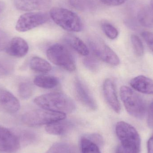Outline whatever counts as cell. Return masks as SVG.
<instances>
[{"instance_id":"6da1fadb","label":"cell","mask_w":153,"mask_h":153,"mask_svg":"<svg viewBox=\"0 0 153 153\" xmlns=\"http://www.w3.org/2000/svg\"><path fill=\"white\" fill-rule=\"evenodd\" d=\"M116 134L120 141V145L116 153H140L141 140L136 129L124 121L118 122L116 127Z\"/></svg>"},{"instance_id":"7a4b0ae2","label":"cell","mask_w":153,"mask_h":153,"mask_svg":"<svg viewBox=\"0 0 153 153\" xmlns=\"http://www.w3.org/2000/svg\"><path fill=\"white\" fill-rule=\"evenodd\" d=\"M34 103L40 108L61 113H71L75 109V104L71 98L60 92L50 93L36 97Z\"/></svg>"},{"instance_id":"3957f363","label":"cell","mask_w":153,"mask_h":153,"mask_svg":"<svg viewBox=\"0 0 153 153\" xmlns=\"http://www.w3.org/2000/svg\"><path fill=\"white\" fill-rule=\"evenodd\" d=\"M120 96L129 115L136 118H143L146 114V103L139 94L124 85L120 88Z\"/></svg>"},{"instance_id":"277c9868","label":"cell","mask_w":153,"mask_h":153,"mask_svg":"<svg viewBox=\"0 0 153 153\" xmlns=\"http://www.w3.org/2000/svg\"><path fill=\"white\" fill-rule=\"evenodd\" d=\"M49 15L55 23L67 31L80 32L83 28L80 17L70 10L54 7L51 9Z\"/></svg>"},{"instance_id":"5b68a950","label":"cell","mask_w":153,"mask_h":153,"mask_svg":"<svg viewBox=\"0 0 153 153\" xmlns=\"http://www.w3.org/2000/svg\"><path fill=\"white\" fill-rule=\"evenodd\" d=\"M66 114L44 109L32 110L22 116L24 124L30 127L48 125L58 120L65 119Z\"/></svg>"},{"instance_id":"8992f818","label":"cell","mask_w":153,"mask_h":153,"mask_svg":"<svg viewBox=\"0 0 153 153\" xmlns=\"http://www.w3.org/2000/svg\"><path fill=\"white\" fill-rule=\"evenodd\" d=\"M48 60L54 64L70 72L76 69L75 60L71 53L64 45L56 44L47 51Z\"/></svg>"},{"instance_id":"52a82bcc","label":"cell","mask_w":153,"mask_h":153,"mask_svg":"<svg viewBox=\"0 0 153 153\" xmlns=\"http://www.w3.org/2000/svg\"><path fill=\"white\" fill-rule=\"evenodd\" d=\"M88 44L94 54L100 60L112 66H117L120 60L117 54L101 39L96 36L88 38Z\"/></svg>"},{"instance_id":"ba28073f","label":"cell","mask_w":153,"mask_h":153,"mask_svg":"<svg viewBox=\"0 0 153 153\" xmlns=\"http://www.w3.org/2000/svg\"><path fill=\"white\" fill-rule=\"evenodd\" d=\"M49 18L50 15L45 12L27 13L19 17L15 28L19 32H26L45 24Z\"/></svg>"},{"instance_id":"9c48e42d","label":"cell","mask_w":153,"mask_h":153,"mask_svg":"<svg viewBox=\"0 0 153 153\" xmlns=\"http://www.w3.org/2000/svg\"><path fill=\"white\" fill-rule=\"evenodd\" d=\"M20 147V142L17 136L10 129L0 126V152L13 153Z\"/></svg>"},{"instance_id":"30bf717a","label":"cell","mask_w":153,"mask_h":153,"mask_svg":"<svg viewBox=\"0 0 153 153\" xmlns=\"http://www.w3.org/2000/svg\"><path fill=\"white\" fill-rule=\"evenodd\" d=\"M0 107L6 112L13 113L19 111L20 108V103L11 93L0 88Z\"/></svg>"},{"instance_id":"8fae6325","label":"cell","mask_w":153,"mask_h":153,"mask_svg":"<svg viewBox=\"0 0 153 153\" xmlns=\"http://www.w3.org/2000/svg\"><path fill=\"white\" fill-rule=\"evenodd\" d=\"M75 93L78 100L87 108L92 110L97 109V106L94 99L86 86L79 79L76 78L74 83Z\"/></svg>"},{"instance_id":"7c38bea8","label":"cell","mask_w":153,"mask_h":153,"mask_svg":"<svg viewBox=\"0 0 153 153\" xmlns=\"http://www.w3.org/2000/svg\"><path fill=\"white\" fill-rule=\"evenodd\" d=\"M6 53L13 57L21 58L25 56L29 50L27 42L22 38L16 37L10 40L5 48Z\"/></svg>"},{"instance_id":"4fadbf2b","label":"cell","mask_w":153,"mask_h":153,"mask_svg":"<svg viewBox=\"0 0 153 153\" xmlns=\"http://www.w3.org/2000/svg\"><path fill=\"white\" fill-rule=\"evenodd\" d=\"M103 91L105 100L109 105L115 112L120 113L121 110L120 103L118 99L115 85L110 79H107L104 81Z\"/></svg>"},{"instance_id":"5bb4252c","label":"cell","mask_w":153,"mask_h":153,"mask_svg":"<svg viewBox=\"0 0 153 153\" xmlns=\"http://www.w3.org/2000/svg\"><path fill=\"white\" fill-rule=\"evenodd\" d=\"M15 7L20 10L31 11L48 9L51 0H14Z\"/></svg>"},{"instance_id":"9a60e30c","label":"cell","mask_w":153,"mask_h":153,"mask_svg":"<svg viewBox=\"0 0 153 153\" xmlns=\"http://www.w3.org/2000/svg\"><path fill=\"white\" fill-rule=\"evenodd\" d=\"M130 85L139 92L147 94H153V80L150 77L139 75L131 79Z\"/></svg>"},{"instance_id":"2e32d148","label":"cell","mask_w":153,"mask_h":153,"mask_svg":"<svg viewBox=\"0 0 153 153\" xmlns=\"http://www.w3.org/2000/svg\"><path fill=\"white\" fill-rule=\"evenodd\" d=\"M71 122L65 119L47 125L46 130L48 133L54 135H61L65 134L72 127Z\"/></svg>"},{"instance_id":"e0dca14e","label":"cell","mask_w":153,"mask_h":153,"mask_svg":"<svg viewBox=\"0 0 153 153\" xmlns=\"http://www.w3.org/2000/svg\"><path fill=\"white\" fill-rule=\"evenodd\" d=\"M64 40L79 54L85 56L89 55L90 51L87 46L79 38L74 35L68 34L65 36Z\"/></svg>"},{"instance_id":"ac0fdd59","label":"cell","mask_w":153,"mask_h":153,"mask_svg":"<svg viewBox=\"0 0 153 153\" xmlns=\"http://www.w3.org/2000/svg\"><path fill=\"white\" fill-rule=\"evenodd\" d=\"M34 83L36 86L44 89H52L58 85V79L49 75H39L35 77Z\"/></svg>"},{"instance_id":"d6986e66","label":"cell","mask_w":153,"mask_h":153,"mask_svg":"<svg viewBox=\"0 0 153 153\" xmlns=\"http://www.w3.org/2000/svg\"><path fill=\"white\" fill-rule=\"evenodd\" d=\"M30 67L31 70L42 73H46L52 70V66L49 63L37 56L31 58L30 62Z\"/></svg>"},{"instance_id":"ffe728a7","label":"cell","mask_w":153,"mask_h":153,"mask_svg":"<svg viewBox=\"0 0 153 153\" xmlns=\"http://www.w3.org/2000/svg\"><path fill=\"white\" fill-rule=\"evenodd\" d=\"M69 1L73 7L81 11H93L97 7L95 0H69Z\"/></svg>"},{"instance_id":"44dd1931","label":"cell","mask_w":153,"mask_h":153,"mask_svg":"<svg viewBox=\"0 0 153 153\" xmlns=\"http://www.w3.org/2000/svg\"><path fill=\"white\" fill-rule=\"evenodd\" d=\"M138 21L143 26L153 27V11L149 7L142 8L137 14Z\"/></svg>"},{"instance_id":"7402d4cb","label":"cell","mask_w":153,"mask_h":153,"mask_svg":"<svg viewBox=\"0 0 153 153\" xmlns=\"http://www.w3.org/2000/svg\"><path fill=\"white\" fill-rule=\"evenodd\" d=\"M81 147L82 153H101L98 145L86 137L81 139Z\"/></svg>"},{"instance_id":"603a6c76","label":"cell","mask_w":153,"mask_h":153,"mask_svg":"<svg viewBox=\"0 0 153 153\" xmlns=\"http://www.w3.org/2000/svg\"><path fill=\"white\" fill-rule=\"evenodd\" d=\"M18 90L20 97L23 100L29 99L33 93V86L28 82H25L20 83Z\"/></svg>"},{"instance_id":"cb8c5ba5","label":"cell","mask_w":153,"mask_h":153,"mask_svg":"<svg viewBox=\"0 0 153 153\" xmlns=\"http://www.w3.org/2000/svg\"><path fill=\"white\" fill-rule=\"evenodd\" d=\"M101 27L105 35L110 39H115L118 36L119 32L117 29L108 22H102Z\"/></svg>"},{"instance_id":"d4e9b609","label":"cell","mask_w":153,"mask_h":153,"mask_svg":"<svg viewBox=\"0 0 153 153\" xmlns=\"http://www.w3.org/2000/svg\"><path fill=\"white\" fill-rule=\"evenodd\" d=\"M131 41L136 54L138 56H142L143 55L144 49L142 40L137 35H132Z\"/></svg>"},{"instance_id":"484cf974","label":"cell","mask_w":153,"mask_h":153,"mask_svg":"<svg viewBox=\"0 0 153 153\" xmlns=\"http://www.w3.org/2000/svg\"><path fill=\"white\" fill-rule=\"evenodd\" d=\"M86 56L83 60V64L87 69L95 71L98 70L99 63L97 59L92 56Z\"/></svg>"},{"instance_id":"4316f807","label":"cell","mask_w":153,"mask_h":153,"mask_svg":"<svg viewBox=\"0 0 153 153\" xmlns=\"http://www.w3.org/2000/svg\"><path fill=\"white\" fill-rule=\"evenodd\" d=\"M71 149L66 145L62 144H56L51 147L48 153H70Z\"/></svg>"},{"instance_id":"83f0119b","label":"cell","mask_w":153,"mask_h":153,"mask_svg":"<svg viewBox=\"0 0 153 153\" xmlns=\"http://www.w3.org/2000/svg\"><path fill=\"white\" fill-rule=\"evenodd\" d=\"M10 41L7 34L0 30V52L5 49Z\"/></svg>"},{"instance_id":"f1b7e54d","label":"cell","mask_w":153,"mask_h":153,"mask_svg":"<svg viewBox=\"0 0 153 153\" xmlns=\"http://www.w3.org/2000/svg\"><path fill=\"white\" fill-rule=\"evenodd\" d=\"M141 35L147 45L153 52V33L149 31H144L142 32Z\"/></svg>"},{"instance_id":"f546056e","label":"cell","mask_w":153,"mask_h":153,"mask_svg":"<svg viewBox=\"0 0 153 153\" xmlns=\"http://www.w3.org/2000/svg\"><path fill=\"white\" fill-rule=\"evenodd\" d=\"M104 4L109 6H118L126 2L127 0H100Z\"/></svg>"},{"instance_id":"4dcf8cb0","label":"cell","mask_w":153,"mask_h":153,"mask_svg":"<svg viewBox=\"0 0 153 153\" xmlns=\"http://www.w3.org/2000/svg\"><path fill=\"white\" fill-rule=\"evenodd\" d=\"M148 153H153V137H151L147 143Z\"/></svg>"},{"instance_id":"1f68e13d","label":"cell","mask_w":153,"mask_h":153,"mask_svg":"<svg viewBox=\"0 0 153 153\" xmlns=\"http://www.w3.org/2000/svg\"><path fill=\"white\" fill-rule=\"evenodd\" d=\"M4 7H5V4L4 3L0 1V13L3 11Z\"/></svg>"},{"instance_id":"d6a6232c","label":"cell","mask_w":153,"mask_h":153,"mask_svg":"<svg viewBox=\"0 0 153 153\" xmlns=\"http://www.w3.org/2000/svg\"><path fill=\"white\" fill-rule=\"evenodd\" d=\"M149 114L152 115V116L153 117V101L152 102L150 106Z\"/></svg>"},{"instance_id":"836d02e7","label":"cell","mask_w":153,"mask_h":153,"mask_svg":"<svg viewBox=\"0 0 153 153\" xmlns=\"http://www.w3.org/2000/svg\"></svg>"}]
</instances>
